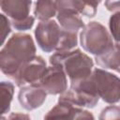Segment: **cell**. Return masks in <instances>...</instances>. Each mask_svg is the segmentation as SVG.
<instances>
[{
  "label": "cell",
  "instance_id": "4",
  "mask_svg": "<svg viewBox=\"0 0 120 120\" xmlns=\"http://www.w3.org/2000/svg\"><path fill=\"white\" fill-rule=\"evenodd\" d=\"M94 90L103 101L113 104L120 100V78L102 68H94L89 76Z\"/></svg>",
  "mask_w": 120,
  "mask_h": 120
},
{
  "label": "cell",
  "instance_id": "6",
  "mask_svg": "<svg viewBox=\"0 0 120 120\" xmlns=\"http://www.w3.org/2000/svg\"><path fill=\"white\" fill-rule=\"evenodd\" d=\"M65 30L53 20L40 21L35 30L38 47L45 52H57L61 45Z\"/></svg>",
  "mask_w": 120,
  "mask_h": 120
},
{
  "label": "cell",
  "instance_id": "23",
  "mask_svg": "<svg viewBox=\"0 0 120 120\" xmlns=\"http://www.w3.org/2000/svg\"><path fill=\"white\" fill-rule=\"evenodd\" d=\"M119 44H120V43H119Z\"/></svg>",
  "mask_w": 120,
  "mask_h": 120
},
{
  "label": "cell",
  "instance_id": "16",
  "mask_svg": "<svg viewBox=\"0 0 120 120\" xmlns=\"http://www.w3.org/2000/svg\"><path fill=\"white\" fill-rule=\"evenodd\" d=\"M111 35L116 43H120V11H115L109 21Z\"/></svg>",
  "mask_w": 120,
  "mask_h": 120
},
{
  "label": "cell",
  "instance_id": "10",
  "mask_svg": "<svg viewBox=\"0 0 120 120\" xmlns=\"http://www.w3.org/2000/svg\"><path fill=\"white\" fill-rule=\"evenodd\" d=\"M46 98L47 92L38 83L23 85L18 94V100L21 106L27 111L39 108L46 100Z\"/></svg>",
  "mask_w": 120,
  "mask_h": 120
},
{
  "label": "cell",
  "instance_id": "20",
  "mask_svg": "<svg viewBox=\"0 0 120 120\" xmlns=\"http://www.w3.org/2000/svg\"><path fill=\"white\" fill-rule=\"evenodd\" d=\"M13 117H15V118H17V117H21V118H29V116L28 115H22V114H11L10 116H9V118H13Z\"/></svg>",
  "mask_w": 120,
  "mask_h": 120
},
{
  "label": "cell",
  "instance_id": "19",
  "mask_svg": "<svg viewBox=\"0 0 120 120\" xmlns=\"http://www.w3.org/2000/svg\"><path fill=\"white\" fill-rule=\"evenodd\" d=\"M104 5L109 11H120V0H105Z\"/></svg>",
  "mask_w": 120,
  "mask_h": 120
},
{
  "label": "cell",
  "instance_id": "11",
  "mask_svg": "<svg viewBox=\"0 0 120 120\" xmlns=\"http://www.w3.org/2000/svg\"><path fill=\"white\" fill-rule=\"evenodd\" d=\"M98 0H56L58 10H70L86 17H94L97 14Z\"/></svg>",
  "mask_w": 120,
  "mask_h": 120
},
{
  "label": "cell",
  "instance_id": "22",
  "mask_svg": "<svg viewBox=\"0 0 120 120\" xmlns=\"http://www.w3.org/2000/svg\"><path fill=\"white\" fill-rule=\"evenodd\" d=\"M98 2H99V3H100V2H101V0H98Z\"/></svg>",
  "mask_w": 120,
  "mask_h": 120
},
{
  "label": "cell",
  "instance_id": "15",
  "mask_svg": "<svg viewBox=\"0 0 120 120\" xmlns=\"http://www.w3.org/2000/svg\"><path fill=\"white\" fill-rule=\"evenodd\" d=\"M14 94V84L10 82H1L0 95H1V113L6 114L10 110V104Z\"/></svg>",
  "mask_w": 120,
  "mask_h": 120
},
{
  "label": "cell",
  "instance_id": "18",
  "mask_svg": "<svg viewBox=\"0 0 120 120\" xmlns=\"http://www.w3.org/2000/svg\"><path fill=\"white\" fill-rule=\"evenodd\" d=\"M1 20H2V44H4L7 37L11 31L10 28V21L8 20V17H6L4 14H1Z\"/></svg>",
  "mask_w": 120,
  "mask_h": 120
},
{
  "label": "cell",
  "instance_id": "1",
  "mask_svg": "<svg viewBox=\"0 0 120 120\" xmlns=\"http://www.w3.org/2000/svg\"><path fill=\"white\" fill-rule=\"evenodd\" d=\"M36 52L34 40L29 34H13L0 51L1 71L11 78L25 62L36 56Z\"/></svg>",
  "mask_w": 120,
  "mask_h": 120
},
{
  "label": "cell",
  "instance_id": "21",
  "mask_svg": "<svg viewBox=\"0 0 120 120\" xmlns=\"http://www.w3.org/2000/svg\"><path fill=\"white\" fill-rule=\"evenodd\" d=\"M116 71H117V72H119V73H120V67H119V68H117V69H116Z\"/></svg>",
  "mask_w": 120,
  "mask_h": 120
},
{
  "label": "cell",
  "instance_id": "2",
  "mask_svg": "<svg viewBox=\"0 0 120 120\" xmlns=\"http://www.w3.org/2000/svg\"><path fill=\"white\" fill-rule=\"evenodd\" d=\"M50 64L61 67L68 77L70 83L87 78L94 68L93 59L80 49L55 52L50 57Z\"/></svg>",
  "mask_w": 120,
  "mask_h": 120
},
{
  "label": "cell",
  "instance_id": "9",
  "mask_svg": "<svg viewBox=\"0 0 120 120\" xmlns=\"http://www.w3.org/2000/svg\"><path fill=\"white\" fill-rule=\"evenodd\" d=\"M45 119L61 118V119H94L91 112L83 110L82 107H78L67 100L58 99V103L50 110L46 115Z\"/></svg>",
  "mask_w": 120,
  "mask_h": 120
},
{
  "label": "cell",
  "instance_id": "13",
  "mask_svg": "<svg viewBox=\"0 0 120 120\" xmlns=\"http://www.w3.org/2000/svg\"><path fill=\"white\" fill-rule=\"evenodd\" d=\"M95 60L96 63L103 68L116 70L120 67V44L114 43L107 52L95 56Z\"/></svg>",
  "mask_w": 120,
  "mask_h": 120
},
{
  "label": "cell",
  "instance_id": "3",
  "mask_svg": "<svg viewBox=\"0 0 120 120\" xmlns=\"http://www.w3.org/2000/svg\"><path fill=\"white\" fill-rule=\"evenodd\" d=\"M80 42L85 52L95 56L107 52L114 44L112 35L98 22H90L82 27Z\"/></svg>",
  "mask_w": 120,
  "mask_h": 120
},
{
  "label": "cell",
  "instance_id": "7",
  "mask_svg": "<svg viewBox=\"0 0 120 120\" xmlns=\"http://www.w3.org/2000/svg\"><path fill=\"white\" fill-rule=\"evenodd\" d=\"M46 69L47 65L45 60L40 55H36L29 61L25 62L10 79H12L19 87L38 83Z\"/></svg>",
  "mask_w": 120,
  "mask_h": 120
},
{
  "label": "cell",
  "instance_id": "5",
  "mask_svg": "<svg viewBox=\"0 0 120 120\" xmlns=\"http://www.w3.org/2000/svg\"><path fill=\"white\" fill-rule=\"evenodd\" d=\"M32 0H1V9L9 19L11 25L19 31L32 28L35 17L29 15Z\"/></svg>",
  "mask_w": 120,
  "mask_h": 120
},
{
  "label": "cell",
  "instance_id": "14",
  "mask_svg": "<svg viewBox=\"0 0 120 120\" xmlns=\"http://www.w3.org/2000/svg\"><path fill=\"white\" fill-rule=\"evenodd\" d=\"M56 14V0H37L34 9V15L39 21L50 20Z\"/></svg>",
  "mask_w": 120,
  "mask_h": 120
},
{
  "label": "cell",
  "instance_id": "12",
  "mask_svg": "<svg viewBox=\"0 0 120 120\" xmlns=\"http://www.w3.org/2000/svg\"><path fill=\"white\" fill-rule=\"evenodd\" d=\"M56 18L62 29L68 32L78 33L84 26L80 14L70 10H58Z\"/></svg>",
  "mask_w": 120,
  "mask_h": 120
},
{
  "label": "cell",
  "instance_id": "8",
  "mask_svg": "<svg viewBox=\"0 0 120 120\" xmlns=\"http://www.w3.org/2000/svg\"><path fill=\"white\" fill-rule=\"evenodd\" d=\"M38 83L50 95H61L68 90L67 74L61 67L55 65L47 68Z\"/></svg>",
  "mask_w": 120,
  "mask_h": 120
},
{
  "label": "cell",
  "instance_id": "17",
  "mask_svg": "<svg viewBox=\"0 0 120 120\" xmlns=\"http://www.w3.org/2000/svg\"><path fill=\"white\" fill-rule=\"evenodd\" d=\"M99 119L105 120V119H120V107L118 106H108L105 109L102 110Z\"/></svg>",
  "mask_w": 120,
  "mask_h": 120
}]
</instances>
